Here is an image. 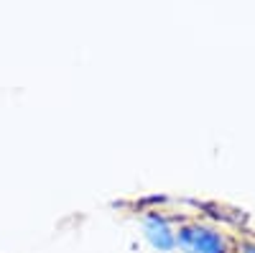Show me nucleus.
<instances>
[{"mask_svg":"<svg viewBox=\"0 0 255 253\" xmlns=\"http://www.w3.org/2000/svg\"><path fill=\"white\" fill-rule=\"evenodd\" d=\"M176 246L184 253H225V238L212 228L204 225H184L176 233Z\"/></svg>","mask_w":255,"mask_h":253,"instance_id":"obj_1","label":"nucleus"},{"mask_svg":"<svg viewBox=\"0 0 255 253\" xmlns=\"http://www.w3.org/2000/svg\"><path fill=\"white\" fill-rule=\"evenodd\" d=\"M248 253H255V246H253V248H248Z\"/></svg>","mask_w":255,"mask_h":253,"instance_id":"obj_3","label":"nucleus"},{"mask_svg":"<svg viewBox=\"0 0 255 253\" xmlns=\"http://www.w3.org/2000/svg\"><path fill=\"white\" fill-rule=\"evenodd\" d=\"M143 236L151 243V248L158 253H168L176 248V230L163 215H148L143 220Z\"/></svg>","mask_w":255,"mask_h":253,"instance_id":"obj_2","label":"nucleus"}]
</instances>
